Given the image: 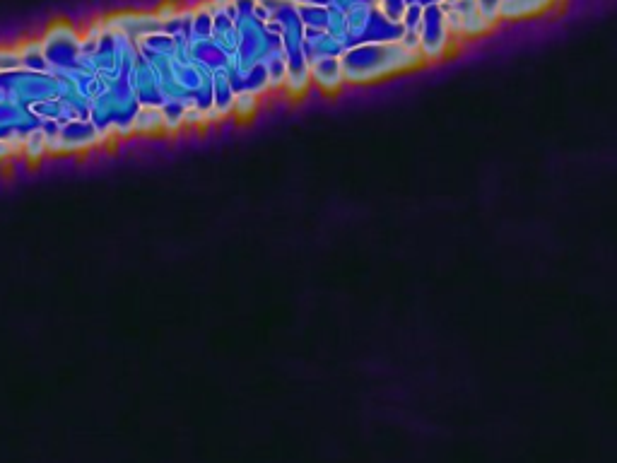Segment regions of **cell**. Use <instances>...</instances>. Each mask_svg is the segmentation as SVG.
<instances>
[{
  "instance_id": "obj_3",
  "label": "cell",
  "mask_w": 617,
  "mask_h": 463,
  "mask_svg": "<svg viewBox=\"0 0 617 463\" xmlns=\"http://www.w3.org/2000/svg\"><path fill=\"white\" fill-rule=\"evenodd\" d=\"M446 20H449L451 34L461 46H466L468 41H478L492 34L499 27L497 22H492L490 17L483 15V10L478 8L475 0H444L442 3Z\"/></svg>"
},
{
  "instance_id": "obj_7",
  "label": "cell",
  "mask_w": 617,
  "mask_h": 463,
  "mask_svg": "<svg viewBox=\"0 0 617 463\" xmlns=\"http://www.w3.org/2000/svg\"><path fill=\"white\" fill-rule=\"evenodd\" d=\"M475 3H478V8L483 10L485 17H490L492 22L502 25V22H499V5H502V0H475Z\"/></svg>"
},
{
  "instance_id": "obj_2",
  "label": "cell",
  "mask_w": 617,
  "mask_h": 463,
  "mask_svg": "<svg viewBox=\"0 0 617 463\" xmlns=\"http://www.w3.org/2000/svg\"><path fill=\"white\" fill-rule=\"evenodd\" d=\"M417 51H420L425 66L449 61L463 51V46L451 34L442 5H425V10H422L420 27H417Z\"/></svg>"
},
{
  "instance_id": "obj_1",
  "label": "cell",
  "mask_w": 617,
  "mask_h": 463,
  "mask_svg": "<svg viewBox=\"0 0 617 463\" xmlns=\"http://www.w3.org/2000/svg\"><path fill=\"white\" fill-rule=\"evenodd\" d=\"M345 82L348 85H374V82L396 78V75L413 73L425 68V61L417 51L403 46L401 41H367L352 44L340 56Z\"/></svg>"
},
{
  "instance_id": "obj_5",
  "label": "cell",
  "mask_w": 617,
  "mask_h": 463,
  "mask_svg": "<svg viewBox=\"0 0 617 463\" xmlns=\"http://www.w3.org/2000/svg\"><path fill=\"white\" fill-rule=\"evenodd\" d=\"M560 0H502L499 5V22H526L538 20L555 10Z\"/></svg>"
},
{
  "instance_id": "obj_9",
  "label": "cell",
  "mask_w": 617,
  "mask_h": 463,
  "mask_svg": "<svg viewBox=\"0 0 617 463\" xmlns=\"http://www.w3.org/2000/svg\"><path fill=\"white\" fill-rule=\"evenodd\" d=\"M415 3H420V5H442L444 0H415Z\"/></svg>"
},
{
  "instance_id": "obj_4",
  "label": "cell",
  "mask_w": 617,
  "mask_h": 463,
  "mask_svg": "<svg viewBox=\"0 0 617 463\" xmlns=\"http://www.w3.org/2000/svg\"><path fill=\"white\" fill-rule=\"evenodd\" d=\"M311 85H316L323 95H338L348 82H345L343 63L340 56H319L311 58Z\"/></svg>"
},
{
  "instance_id": "obj_6",
  "label": "cell",
  "mask_w": 617,
  "mask_h": 463,
  "mask_svg": "<svg viewBox=\"0 0 617 463\" xmlns=\"http://www.w3.org/2000/svg\"><path fill=\"white\" fill-rule=\"evenodd\" d=\"M258 107H261V95L251 90H239L237 97H234V116L239 121H249L258 114Z\"/></svg>"
},
{
  "instance_id": "obj_8",
  "label": "cell",
  "mask_w": 617,
  "mask_h": 463,
  "mask_svg": "<svg viewBox=\"0 0 617 463\" xmlns=\"http://www.w3.org/2000/svg\"><path fill=\"white\" fill-rule=\"evenodd\" d=\"M13 157H17V150L13 148V143H10L8 138H0V164L13 160Z\"/></svg>"
}]
</instances>
